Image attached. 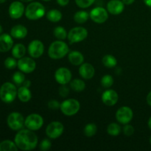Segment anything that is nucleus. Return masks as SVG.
<instances>
[{
  "instance_id": "obj_12",
  "label": "nucleus",
  "mask_w": 151,
  "mask_h": 151,
  "mask_svg": "<svg viewBox=\"0 0 151 151\" xmlns=\"http://www.w3.org/2000/svg\"><path fill=\"white\" fill-rule=\"evenodd\" d=\"M18 68L24 73H31L36 68V63L32 58L29 57H23L18 60Z\"/></svg>"
},
{
  "instance_id": "obj_30",
  "label": "nucleus",
  "mask_w": 151,
  "mask_h": 151,
  "mask_svg": "<svg viewBox=\"0 0 151 151\" xmlns=\"http://www.w3.org/2000/svg\"><path fill=\"white\" fill-rule=\"evenodd\" d=\"M97 131V127L94 123H88L85 126L83 130L84 134L88 137H91L96 134Z\"/></svg>"
},
{
  "instance_id": "obj_18",
  "label": "nucleus",
  "mask_w": 151,
  "mask_h": 151,
  "mask_svg": "<svg viewBox=\"0 0 151 151\" xmlns=\"http://www.w3.org/2000/svg\"><path fill=\"white\" fill-rule=\"evenodd\" d=\"M13 47V37L7 33L0 35V52H7Z\"/></svg>"
},
{
  "instance_id": "obj_40",
  "label": "nucleus",
  "mask_w": 151,
  "mask_h": 151,
  "mask_svg": "<svg viewBox=\"0 0 151 151\" xmlns=\"http://www.w3.org/2000/svg\"><path fill=\"white\" fill-rule=\"evenodd\" d=\"M56 1H57L58 4L62 7L66 6L69 3V0H56Z\"/></svg>"
},
{
  "instance_id": "obj_44",
  "label": "nucleus",
  "mask_w": 151,
  "mask_h": 151,
  "mask_svg": "<svg viewBox=\"0 0 151 151\" xmlns=\"http://www.w3.org/2000/svg\"><path fill=\"white\" fill-rule=\"evenodd\" d=\"M144 2L146 5L151 7V0H144Z\"/></svg>"
},
{
  "instance_id": "obj_13",
  "label": "nucleus",
  "mask_w": 151,
  "mask_h": 151,
  "mask_svg": "<svg viewBox=\"0 0 151 151\" xmlns=\"http://www.w3.org/2000/svg\"><path fill=\"white\" fill-rule=\"evenodd\" d=\"M44 51V44L39 40H33L28 45V53L32 58H38Z\"/></svg>"
},
{
  "instance_id": "obj_28",
  "label": "nucleus",
  "mask_w": 151,
  "mask_h": 151,
  "mask_svg": "<svg viewBox=\"0 0 151 151\" xmlns=\"http://www.w3.org/2000/svg\"><path fill=\"white\" fill-rule=\"evenodd\" d=\"M103 63L106 67L114 68L117 64V60L111 55H106L103 58Z\"/></svg>"
},
{
  "instance_id": "obj_10",
  "label": "nucleus",
  "mask_w": 151,
  "mask_h": 151,
  "mask_svg": "<svg viewBox=\"0 0 151 151\" xmlns=\"http://www.w3.org/2000/svg\"><path fill=\"white\" fill-rule=\"evenodd\" d=\"M133 111L128 106H122L119 108L116 113V119L119 123L126 125L133 119Z\"/></svg>"
},
{
  "instance_id": "obj_26",
  "label": "nucleus",
  "mask_w": 151,
  "mask_h": 151,
  "mask_svg": "<svg viewBox=\"0 0 151 151\" xmlns=\"http://www.w3.org/2000/svg\"><path fill=\"white\" fill-rule=\"evenodd\" d=\"M89 13L85 10H80L76 12L74 15V20L78 24H83L86 22L89 18Z\"/></svg>"
},
{
  "instance_id": "obj_16",
  "label": "nucleus",
  "mask_w": 151,
  "mask_h": 151,
  "mask_svg": "<svg viewBox=\"0 0 151 151\" xmlns=\"http://www.w3.org/2000/svg\"><path fill=\"white\" fill-rule=\"evenodd\" d=\"M118 99H119L118 94L113 89L106 90L102 94V101L106 106H114L117 103Z\"/></svg>"
},
{
  "instance_id": "obj_9",
  "label": "nucleus",
  "mask_w": 151,
  "mask_h": 151,
  "mask_svg": "<svg viewBox=\"0 0 151 151\" xmlns=\"http://www.w3.org/2000/svg\"><path fill=\"white\" fill-rule=\"evenodd\" d=\"M64 131V126L63 124L58 121L52 122L47 125L46 128V134L51 139H55L58 138Z\"/></svg>"
},
{
  "instance_id": "obj_47",
  "label": "nucleus",
  "mask_w": 151,
  "mask_h": 151,
  "mask_svg": "<svg viewBox=\"0 0 151 151\" xmlns=\"http://www.w3.org/2000/svg\"><path fill=\"white\" fill-rule=\"evenodd\" d=\"M2 31H3L2 27H1V24H0V34H1V32H2Z\"/></svg>"
},
{
  "instance_id": "obj_7",
  "label": "nucleus",
  "mask_w": 151,
  "mask_h": 151,
  "mask_svg": "<svg viewBox=\"0 0 151 151\" xmlns=\"http://www.w3.org/2000/svg\"><path fill=\"white\" fill-rule=\"evenodd\" d=\"M24 118L19 112H12L7 119V123L9 128L13 131H19L24 125Z\"/></svg>"
},
{
  "instance_id": "obj_1",
  "label": "nucleus",
  "mask_w": 151,
  "mask_h": 151,
  "mask_svg": "<svg viewBox=\"0 0 151 151\" xmlns=\"http://www.w3.org/2000/svg\"><path fill=\"white\" fill-rule=\"evenodd\" d=\"M14 142L17 147L22 150H32L38 145V137L29 129H21L16 134Z\"/></svg>"
},
{
  "instance_id": "obj_20",
  "label": "nucleus",
  "mask_w": 151,
  "mask_h": 151,
  "mask_svg": "<svg viewBox=\"0 0 151 151\" xmlns=\"http://www.w3.org/2000/svg\"><path fill=\"white\" fill-rule=\"evenodd\" d=\"M27 35V29L22 24L15 25L10 29V35L16 39H22Z\"/></svg>"
},
{
  "instance_id": "obj_24",
  "label": "nucleus",
  "mask_w": 151,
  "mask_h": 151,
  "mask_svg": "<svg viewBox=\"0 0 151 151\" xmlns=\"http://www.w3.org/2000/svg\"><path fill=\"white\" fill-rule=\"evenodd\" d=\"M47 18L51 22H58L62 19V13L57 9H52L47 13Z\"/></svg>"
},
{
  "instance_id": "obj_41",
  "label": "nucleus",
  "mask_w": 151,
  "mask_h": 151,
  "mask_svg": "<svg viewBox=\"0 0 151 151\" xmlns=\"http://www.w3.org/2000/svg\"><path fill=\"white\" fill-rule=\"evenodd\" d=\"M22 85L24 86L25 87H27V88H29V86H31V81H29V80H25L24 81L23 84Z\"/></svg>"
},
{
  "instance_id": "obj_17",
  "label": "nucleus",
  "mask_w": 151,
  "mask_h": 151,
  "mask_svg": "<svg viewBox=\"0 0 151 151\" xmlns=\"http://www.w3.org/2000/svg\"><path fill=\"white\" fill-rule=\"evenodd\" d=\"M125 4L120 0H111L107 4V10L111 14L119 15L123 12Z\"/></svg>"
},
{
  "instance_id": "obj_19",
  "label": "nucleus",
  "mask_w": 151,
  "mask_h": 151,
  "mask_svg": "<svg viewBox=\"0 0 151 151\" xmlns=\"http://www.w3.org/2000/svg\"><path fill=\"white\" fill-rule=\"evenodd\" d=\"M95 70L91 63H84L81 65L79 68V74L83 79L89 80L94 77Z\"/></svg>"
},
{
  "instance_id": "obj_6",
  "label": "nucleus",
  "mask_w": 151,
  "mask_h": 151,
  "mask_svg": "<svg viewBox=\"0 0 151 151\" xmlns=\"http://www.w3.org/2000/svg\"><path fill=\"white\" fill-rule=\"evenodd\" d=\"M88 36V31L82 27H76L68 32L67 38L70 44L79 43L85 40Z\"/></svg>"
},
{
  "instance_id": "obj_35",
  "label": "nucleus",
  "mask_w": 151,
  "mask_h": 151,
  "mask_svg": "<svg viewBox=\"0 0 151 151\" xmlns=\"http://www.w3.org/2000/svg\"><path fill=\"white\" fill-rule=\"evenodd\" d=\"M77 5L81 8H87L92 5L95 0H75Z\"/></svg>"
},
{
  "instance_id": "obj_31",
  "label": "nucleus",
  "mask_w": 151,
  "mask_h": 151,
  "mask_svg": "<svg viewBox=\"0 0 151 151\" xmlns=\"http://www.w3.org/2000/svg\"><path fill=\"white\" fill-rule=\"evenodd\" d=\"M54 35L58 40H64L67 38L68 33L66 29L61 26L56 27L54 29Z\"/></svg>"
},
{
  "instance_id": "obj_21",
  "label": "nucleus",
  "mask_w": 151,
  "mask_h": 151,
  "mask_svg": "<svg viewBox=\"0 0 151 151\" xmlns=\"http://www.w3.org/2000/svg\"><path fill=\"white\" fill-rule=\"evenodd\" d=\"M68 59L69 62L75 66H80L83 63L84 61L83 55L78 51H72L69 52Z\"/></svg>"
},
{
  "instance_id": "obj_25",
  "label": "nucleus",
  "mask_w": 151,
  "mask_h": 151,
  "mask_svg": "<svg viewBox=\"0 0 151 151\" xmlns=\"http://www.w3.org/2000/svg\"><path fill=\"white\" fill-rule=\"evenodd\" d=\"M19 147L15 142L10 140H4L0 142V151H17Z\"/></svg>"
},
{
  "instance_id": "obj_22",
  "label": "nucleus",
  "mask_w": 151,
  "mask_h": 151,
  "mask_svg": "<svg viewBox=\"0 0 151 151\" xmlns=\"http://www.w3.org/2000/svg\"><path fill=\"white\" fill-rule=\"evenodd\" d=\"M17 96L19 100L23 103H27L32 98V94H31L30 90L29 89V88L24 86L18 88Z\"/></svg>"
},
{
  "instance_id": "obj_39",
  "label": "nucleus",
  "mask_w": 151,
  "mask_h": 151,
  "mask_svg": "<svg viewBox=\"0 0 151 151\" xmlns=\"http://www.w3.org/2000/svg\"><path fill=\"white\" fill-rule=\"evenodd\" d=\"M60 106V104L59 103V102L55 100H52L48 103V108L51 110H58Z\"/></svg>"
},
{
  "instance_id": "obj_4",
  "label": "nucleus",
  "mask_w": 151,
  "mask_h": 151,
  "mask_svg": "<svg viewBox=\"0 0 151 151\" xmlns=\"http://www.w3.org/2000/svg\"><path fill=\"white\" fill-rule=\"evenodd\" d=\"M17 88L14 84L6 82L0 87V99L5 103L13 102L17 96Z\"/></svg>"
},
{
  "instance_id": "obj_45",
  "label": "nucleus",
  "mask_w": 151,
  "mask_h": 151,
  "mask_svg": "<svg viewBox=\"0 0 151 151\" xmlns=\"http://www.w3.org/2000/svg\"><path fill=\"white\" fill-rule=\"evenodd\" d=\"M148 126H149V128H150L151 129V116H150V119H149V120H148Z\"/></svg>"
},
{
  "instance_id": "obj_46",
  "label": "nucleus",
  "mask_w": 151,
  "mask_h": 151,
  "mask_svg": "<svg viewBox=\"0 0 151 151\" xmlns=\"http://www.w3.org/2000/svg\"><path fill=\"white\" fill-rule=\"evenodd\" d=\"M21 1H23V2H29V1H32L33 0H20Z\"/></svg>"
},
{
  "instance_id": "obj_33",
  "label": "nucleus",
  "mask_w": 151,
  "mask_h": 151,
  "mask_svg": "<svg viewBox=\"0 0 151 151\" xmlns=\"http://www.w3.org/2000/svg\"><path fill=\"white\" fill-rule=\"evenodd\" d=\"M114 83V78L111 75H106L102 78L101 84L104 88H110Z\"/></svg>"
},
{
  "instance_id": "obj_27",
  "label": "nucleus",
  "mask_w": 151,
  "mask_h": 151,
  "mask_svg": "<svg viewBox=\"0 0 151 151\" xmlns=\"http://www.w3.org/2000/svg\"><path fill=\"white\" fill-rule=\"evenodd\" d=\"M70 88L73 91L80 92L85 89L86 83L81 79H74L73 81H70Z\"/></svg>"
},
{
  "instance_id": "obj_2",
  "label": "nucleus",
  "mask_w": 151,
  "mask_h": 151,
  "mask_svg": "<svg viewBox=\"0 0 151 151\" xmlns=\"http://www.w3.org/2000/svg\"><path fill=\"white\" fill-rule=\"evenodd\" d=\"M69 48L66 43L62 40L55 41L50 44L48 50V55L50 58L58 60L63 58L69 54Z\"/></svg>"
},
{
  "instance_id": "obj_34",
  "label": "nucleus",
  "mask_w": 151,
  "mask_h": 151,
  "mask_svg": "<svg viewBox=\"0 0 151 151\" xmlns=\"http://www.w3.org/2000/svg\"><path fill=\"white\" fill-rule=\"evenodd\" d=\"M4 66H5L7 69H13L17 66L18 65V61H16V60L15 59V58L12 57H8L5 59L4 62Z\"/></svg>"
},
{
  "instance_id": "obj_14",
  "label": "nucleus",
  "mask_w": 151,
  "mask_h": 151,
  "mask_svg": "<svg viewBox=\"0 0 151 151\" xmlns=\"http://www.w3.org/2000/svg\"><path fill=\"white\" fill-rule=\"evenodd\" d=\"M56 82L60 85H66L72 81V72L66 67H60L55 73Z\"/></svg>"
},
{
  "instance_id": "obj_42",
  "label": "nucleus",
  "mask_w": 151,
  "mask_h": 151,
  "mask_svg": "<svg viewBox=\"0 0 151 151\" xmlns=\"http://www.w3.org/2000/svg\"><path fill=\"white\" fill-rule=\"evenodd\" d=\"M123 3L126 5H129V4H132L135 1V0H122Z\"/></svg>"
},
{
  "instance_id": "obj_48",
  "label": "nucleus",
  "mask_w": 151,
  "mask_h": 151,
  "mask_svg": "<svg viewBox=\"0 0 151 151\" xmlns=\"http://www.w3.org/2000/svg\"><path fill=\"white\" fill-rule=\"evenodd\" d=\"M7 0H0V4H2V3H4Z\"/></svg>"
},
{
  "instance_id": "obj_37",
  "label": "nucleus",
  "mask_w": 151,
  "mask_h": 151,
  "mask_svg": "<svg viewBox=\"0 0 151 151\" xmlns=\"http://www.w3.org/2000/svg\"><path fill=\"white\" fill-rule=\"evenodd\" d=\"M123 132L124 134H125V136H128V137L133 135L134 133V127L131 125H129V124H126V125H125V127L123 128Z\"/></svg>"
},
{
  "instance_id": "obj_36",
  "label": "nucleus",
  "mask_w": 151,
  "mask_h": 151,
  "mask_svg": "<svg viewBox=\"0 0 151 151\" xmlns=\"http://www.w3.org/2000/svg\"><path fill=\"white\" fill-rule=\"evenodd\" d=\"M52 147V143L51 141L48 139H44L41 142L39 145L40 150L43 151H47L49 150Z\"/></svg>"
},
{
  "instance_id": "obj_38",
  "label": "nucleus",
  "mask_w": 151,
  "mask_h": 151,
  "mask_svg": "<svg viewBox=\"0 0 151 151\" xmlns=\"http://www.w3.org/2000/svg\"><path fill=\"white\" fill-rule=\"evenodd\" d=\"M59 94L63 97H66L69 94V89L66 85H62L59 88Z\"/></svg>"
},
{
  "instance_id": "obj_3",
  "label": "nucleus",
  "mask_w": 151,
  "mask_h": 151,
  "mask_svg": "<svg viewBox=\"0 0 151 151\" xmlns=\"http://www.w3.org/2000/svg\"><path fill=\"white\" fill-rule=\"evenodd\" d=\"M25 16L29 20H38L45 15L44 6L38 1H32L25 9Z\"/></svg>"
},
{
  "instance_id": "obj_11",
  "label": "nucleus",
  "mask_w": 151,
  "mask_h": 151,
  "mask_svg": "<svg viewBox=\"0 0 151 151\" xmlns=\"http://www.w3.org/2000/svg\"><path fill=\"white\" fill-rule=\"evenodd\" d=\"M89 16L91 20L97 24H103L107 21L109 18L108 11L102 7H96L91 10Z\"/></svg>"
},
{
  "instance_id": "obj_15",
  "label": "nucleus",
  "mask_w": 151,
  "mask_h": 151,
  "mask_svg": "<svg viewBox=\"0 0 151 151\" xmlns=\"http://www.w3.org/2000/svg\"><path fill=\"white\" fill-rule=\"evenodd\" d=\"M25 12L24 5L22 1H15L9 6L8 13L10 18L13 19H20Z\"/></svg>"
},
{
  "instance_id": "obj_43",
  "label": "nucleus",
  "mask_w": 151,
  "mask_h": 151,
  "mask_svg": "<svg viewBox=\"0 0 151 151\" xmlns=\"http://www.w3.org/2000/svg\"><path fill=\"white\" fill-rule=\"evenodd\" d=\"M147 103L149 106H151V91L148 93L147 96Z\"/></svg>"
},
{
  "instance_id": "obj_29",
  "label": "nucleus",
  "mask_w": 151,
  "mask_h": 151,
  "mask_svg": "<svg viewBox=\"0 0 151 151\" xmlns=\"http://www.w3.org/2000/svg\"><path fill=\"white\" fill-rule=\"evenodd\" d=\"M121 131H122L121 127L117 123H115V122L111 123L107 128L108 134L110 136H113V137H116V136L119 135Z\"/></svg>"
},
{
  "instance_id": "obj_23",
  "label": "nucleus",
  "mask_w": 151,
  "mask_h": 151,
  "mask_svg": "<svg viewBox=\"0 0 151 151\" xmlns=\"http://www.w3.org/2000/svg\"><path fill=\"white\" fill-rule=\"evenodd\" d=\"M25 53H26V48L22 44H16L12 48V55L15 58H22L24 56Z\"/></svg>"
},
{
  "instance_id": "obj_8",
  "label": "nucleus",
  "mask_w": 151,
  "mask_h": 151,
  "mask_svg": "<svg viewBox=\"0 0 151 151\" xmlns=\"http://www.w3.org/2000/svg\"><path fill=\"white\" fill-rule=\"evenodd\" d=\"M44 125V119L38 114H31L28 115L24 121L26 128L31 131H38Z\"/></svg>"
},
{
  "instance_id": "obj_49",
  "label": "nucleus",
  "mask_w": 151,
  "mask_h": 151,
  "mask_svg": "<svg viewBox=\"0 0 151 151\" xmlns=\"http://www.w3.org/2000/svg\"><path fill=\"white\" fill-rule=\"evenodd\" d=\"M43 1H50V0H43Z\"/></svg>"
},
{
  "instance_id": "obj_50",
  "label": "nucleus",
  "mask_w": 151,
  "mask_h": 151,
  "mask_svg": "<svg viewBox=\"0 0 151 151\" xmlns=\"http://www.w3.org/2000/svg\"><path fill=\"white\" fill-rule=\"evenodd\" d=\"M150 143L151 144V137H150Z\"/></svg>"
},
{
  "instance_id": "obj_5",
  "label": "nucleus",
  "mask_w": 151,
  "mask_h": 151,
  "mask_svg": "<svg viewBox=\"0 0 151 151\" xmlns=\"http://www.w3.org/2000/svg\"><path fill=\"white\" fill-rule=\"evenodd\" d=\"M81 105L75 99H67L60 103V109L62 113L66 116H73L80 110Z\"/></svg>"
},
{
  "instance_id": "obj_32",
  "label": "nucleus",
  "mask_w": 151,
  "mask_h": 151,
  "mask_svg": "<svg viewBox=\"0 0 151 151\" xmlns=\"http://www.w3.org/2000/svg\"><path fill=\"white\" fill-rule=\"evenodd\" d=\"M25 81V76L24 72H16L13 75V81L14 83L17 86H21L23 84L24 81Z\"/></svg>"
}]
</instances>
